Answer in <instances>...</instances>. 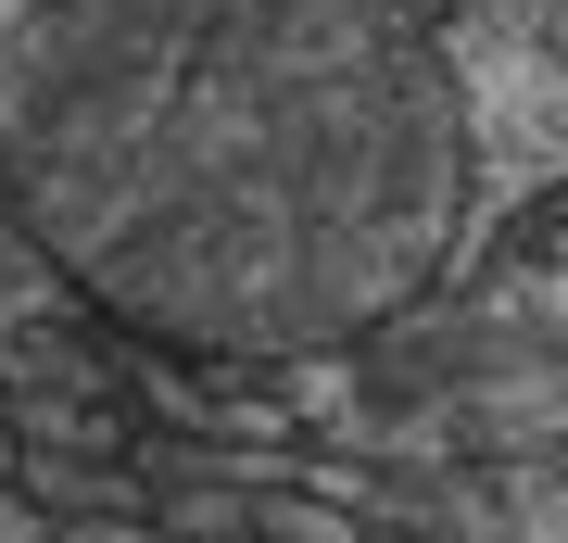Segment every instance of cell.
Instances as JSON below:
<instances>
[{"instance_id": "6da1fadb", "label": "cell", "mask_w": 568, "mask_h": 543, "mask_svg": "<svg viewBox=\"0 0 568 543\" xmlns=\"http://www.w3.org/2000/svg\"><path fill=\"white\" fill-rule=\"evenodd\" d=\"M0 202L140 354L291 366L455 265L467 101L405 0H26Z\"/></svg>"}, {"instance_id": "7a4b0ae2", "label": "cell", "mask_w": 568, "mask_h": 543, "mask_svg": "<svg viewBox=\"0 0 568 543\" xmlns=\"http://www.w3.org/2000/svg\"><path fill=\"white\" fill-rule=\"evenodd\" d=\"M0 543H429L328 467L0 404Z\"/></svg>"}]
</instances>
